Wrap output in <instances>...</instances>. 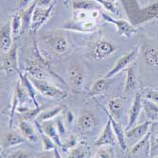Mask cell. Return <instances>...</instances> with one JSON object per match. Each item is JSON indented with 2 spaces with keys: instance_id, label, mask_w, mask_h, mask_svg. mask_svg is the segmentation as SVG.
Masks as SVG:
<instances>
[{
  "instance_id": "6",
  "label": "cell",
  "mask_w": 158,
  "mask_h": 158,
  "mask_svg": "<svg viewBox=\"0 0 158 158\" xmlns=\"http://www.w3.org/2000/svg\"><path fill=\"white\" fill-rule=\"evenodd\" d=\"M102 16L105 21L113 24L114 26H116L118 33L121 36L130 37L136 32V28L131 23H129L126 20L114 19V18L111 17L110 15H108V14L105 12H102Z\"/></svg>"
},
{
  "instance_id": "12",
  "label": "cell",
  "mask_w": 158,
  "mask_h": 158,
  "mask_svg": "<svg viewBox=\"0 0 158 158\" xmlns=\"http://www.w3.org/2000/svg\"><path fill=\"white\" fill-rule=\"evenodd\" d=\"M12 41L13 36L10 23H7L1 27V30H0V48H1L2 54H6L11 49Z\"/></svg>"
},
{
  "instance_id": "42",
  "label": "cell",
  "mask_w": 158,
  "mask_h": 158,
  "mask_svg": "<svg viewBox=\"0 0 158 158\" xmlns=\"http://www.w3.org/2000/svg\"><path fill=\"white\" fill-rule=\"evenodd\" d=\"M36 1H37V5L42 8H48L52 4L51 3L52 0H36Z\"/></svg>"
},
{
  "instance_id": "1",
  "label": "cell",
  "mask_w": 158,
  "mask_h": 158,
  "mask_svg": "<svg viewBox=\"0 0 158 158\" xmlns=\"http://www.w3.org/2000/svg\"><path fill=\"white\" fill-rule=\"evenodd\" d=\"M30 79L33 83L35 89L46 98L53 99H64L67 96V93L64 90H62L59 87L50 84L46 80H40L33 77H31Z\"/></svg>"
},
{
  "instance_id": "4",
  "label": "cell",
  "mask_w": 158,
  "mask_h": 158,
  "mask_svg": "<svg viewBox=\"0 0 158 158\" xmlns=\"http://www.w3.org/2000/svg\"><path fill=\"white\" fill-rule=\"evenodd\" d=\"M68 81L73 89H81L85 81V71L80 63L74 62L68 68Z\"/></svg>"
},
{
  "instance_id": "19",
  "label": "cell",
  "mask_w": 158,
  "mask_h": 158,
  "mask_svg": "<svg viewBox=\"0 0 158 158\" xmlns=\"http://www.w3.org/2000/svg\"><path fill=\"white\" fill-rule=\"evenodd\" d=\"M21 81L17 84L15 91L13 93L12 96V99H11V108H10V129L12 128V123H13V117H14V114L17 111L18 107L20 106V102H21V99L24 96V91L22 89V86H21Z\"/></svg>"
},
{
  "instance_id": "41",
  "label": "cell",
  "mask_w": 158,
  "mask_h": 158,
  "mask_svg": "<svg viewBox=\"0 0 158 158\" xmlns=\"http://www.w3.org/2000/svg\"><path fill=\"white\" fill-rule=\"evenodd\" d=\"M75 119V116L72 111H67L65 114H64V120L65 122L69 125V124H72L73 121Z\"/></svg>"
},
{
  "instance_id": "30",
  "label": "cell",
  "mask_w": 158,
  "mask_h": 158,
  "mask_svg": "<svg viewBox=\"0 0 158 158\" xmlns=\"http://www.w3.org/2000/svg\"><path fill=\"white\" fill-rule=\"evenodd\" d=\"M97 4L91 1H74L72 3V8L74 10H87L91 11L93 10H98Z\"/></svg>"
},
{
  "instance_id": "3",
  "label": "cell",
  "mask_w": 158,
  "mask_h": 158,
  "mask_svg": "<svg viewBox=\"0 0 158 158\" xmlns=\"http://www.w3.org/2000/svg\"><path fill=\"white\" fill-rule=\"evenodd\" d=\"M98 123V117L96 114L91 110H84L78 119V129L79 131L83 134L87 135L94 132Z\"/></svg>"
},
{
  "instance_id": "5",
  "label": "cell",
  "mask_w": 158,
  "mask_h": 158,
  "mask_svg": "<svg viewBox=\"0 0 158 158\" xmlns=\"http://www.w3.org/2000/svg\"><path fill=\"white\" fill-rule=\"evenodd\" d=\"M54 6H55L54 3H52L48 8H42L36 5L32 13V18H31V31H37L41 26H43L48 21V19L49 18L50 14L52 12Z\"/></svg>"
},
{
  "instance_id": "2",
  "label": "cell",
  "mask_w": 158,
  "mask_h": 158,
  "mask_svg": "<svg viewBox=\"0 0 158 158\" xmlns=\"http://www.w3.org/2000/svg\"><path fill=\"white\" fill-rule=\"evenodd\" d=\"M116 50H117L116 46L110 41L99 40L93 47L90 52V58L96 62L102 61L108 58L114 52H116Z\"/></svg>"
},
{
  "instance_id": "11",
  "label": "cell",
  "mask_w": 158,
  "mask_h": 158,
  "mask_svg": "<svg viewBox=\"0 0 158 158\" xmlns=\"http://www.w3.org/2000/svg\"><path fill=\"white\" fill-rule=\"evenodd\" d=\"M18 127H19V131L21 135L26 138V140L32 143V144H36L39 141L40 135H39L38 130H36L35 127L28 120L21 119L19 121Z\"/></svg>"
},
{
  "instance_id": "38",
  "label": "cell",
  "mask_w": 158,
  "mask_h": 158,
  "mask_svg": "<svg viewBox=\"0 0 158 158\" xmlns=\"http://www.w3.org/2000/svg\"><path fill=\"white\" fill-rule=\"evenodd\" d=\"M145 96H146V98L152 100L154 103L158 104V92L157 91H153V90H151V89H148L145 91Z\"/></svg>"
},
{
  "instance_id": "36",
  "label": "cell",
  "mask_w": 158,
  "mask_h": 158,
  "mask_svg": "<svg viewBox=\"0 0 158 158\" xmlns=\"http://www.w3.org/2000/svg\"><path fill=\"white\" fill-rule=\"evenodd\" d=\"M96 2L99 3L102 7H104L108 11L112 12V13H117L118 12V9L112 1H109V0H95Z\"/></svg>"
},
{
  "instance_id": "33",
  "label": "cell",
  "mask_w": 158,
  "mask_h": 158,
  "mask_svg": "<svg viewBox=\"0 0 158 158\" xmlns=\"http://www.w3.org/2000/svg\"><path fill=\"white\" fill-rule=\"evenodd\" d=\"M78 146V138L75 135H70L63 143L62 148L64 151L67 150H71V149H74Z\"/></svg>"
},
{
  "instance_id": "31",
  "label": "cell",
  "mask_w": 158,
  "mask_h": 158,
  "mask_svg": "<svg viewBox=\"0 0 158 158\" xmlns=\"http://www.w3.org/2000/svg\"><path fill=\"white\" fill-rule=\"evenodd\" d=\"M122 98L120 97H116V98H111L109 102H108V107L110 110V113L114 116L116 114L122 109Z\"/></svg>"
},
{
  "instance_id": "10",
  "label": "cell",
  "mask_w": 158,
  "mask_h": 158,
  "mask_svg": "<svg viewBox=\"0 0 158 158\" xmlns=\"http://www.w3.org/2000/svg\"><path fill=\"white\" fill-rule=\"evenodd\" d=\"M142 95L140 93H136L134 98V102L132 104V107L129 110V120H128V124L126 127V131L129 130V129L133 128L135 123L138 120V118L140 116V112L143 109V104H142Z\"/></svg>"
},
{
  "instance_id": "22",
  "label": "cell",
  "mask_w": 158,
  "mask_h": 158,
  "mask_svg": "<svg viewBox=\"0 0 158 158\" xmlns=\"http://www.w3.org/2000/svg\"><path fill=\"white\" fill-rule=\"evenodd\" d=\"M40 123H41L40 121H38L37 119H34V124L36 125V128L39 132L40 136H41L43 150L45 152H49V151L55 150L57 148V144L44 132V130H43V128H42V124H40Z\"/></svg>"
},
{
  "instance_id": "24",
  "label": "cell",
  "mask_w": 158,
  "mask_h": 158,
  "mask_svg": "<svg viewBox=\"0 0 158 158\" xmlns=\"http://www.w3.org/2000/svg\"><path fill=\"white\" fill-rule=\"evenodd\" d=\"M111 81L108 78H102V79H98L95 81V83L92 85V87L89 91L90 96H96V95H100L103 94L108 88L110 87Z\"/></svg>"
},
{
  "instance_id": "9",
  "label": "cell",
  "mask_w": 158,
  "mask_h": 158,
  "mask_svg": "<svg viewBox=\"0 0 158 158\" xmlns=\"http://www.w3.org/2000/svg\"><path fill=\"white\" fill-rule=\"evenodd\" d=\"M1 70H3L4 72H13V71L19 72L16 47L11 48V49L8 53L3 54Z\"/></svg>"
},
{
  "instance_id": "43",
  "label": "cell",
  "mask_w": 158,
  "mask_h": 158,
  "mask_svg": "<svg viewBox=\"0 0 158 158\" xmlns=\"http://www.w3.org/2000/svg\"><path fill=\"white\" fill-rule=\"evenodd\" d=\"M153 141H154V142H153V146H154V148L158 150V133H157V135H155Z\"/></svg>"
},
{
  "instance_id": "23",
  "label": "cell",
  "mask_w": 158,
  "mask_h": 158,
  "mask_svg": "<svg viewBox=\"0 0 158 158\" xmlns=\"http://www.w3.org/2000/svg\"><path fill=\"white\" fill-rule=\"evenodd\" d=\"M19 77H20V81H21V83L23 85V87L25 88V90L27 91V95L31 97L32 102L34 104V107H39V104L36 100V98H35V87L33 83L31 82V79L27 77V74H22L20 71H19Z\"/></svg>"
},
{
  "instance_id": "34",
  "label": "cell",
  "mask_w": 158,
  "mask_h": 158,
  "mask_svg": "<svg viewBox=\"0 0 158 158\" xmlns=\"http://www.w3.org/2000/svg\"><path fill=\"white\" fill-rule=\"evenodd\" d=\"M45 106H39L35 107L33 110H27V112L23 113V118L26 120H31V119H35L42 111H44Z\"/></svg>"
},
{
  "instance_id": "32",
  "label": "cell",
  "mask_w": 158,
  "mask_h": 158,
  "mask_svg": "<svg viewBox=\"0 0 158 158\" xmlns=\"http://www.w3.org/2000/svg\"><path fill=\"white\" fill-rule=\"evenodd\" d=\"M89 155V151L87 148L77 146L74 149L69 150V157H87Z\"/></svg>"
},
{
  "instance_id": "8",
  "label": "cell",
  "mask_w": 158,
  "mask_h": 158,
  "mask_svg": "<svg viewBox=\"0 0 158 158\" xmlns=\"http://www.w3.org/2000/svg\"><path fill=\"white\" fill-rule=\"evenodd\" d=\"M108 114V113H107ZM108 117L109 119L107 120L104 128L102 129V131L100 132L98 139L96 140L95 145L97 147H100V146H103V145H114L116 143V135H114V130H113V127H112V120H111V117L110 114H108Z\"/></svg>"
},
{
  "instance_id": "16",
  "label": "cell",
  "mask_w": 158,
  "mask_h": 158,
  "mask_svg": "<svg viewBox=\"0 0 158 158\" xmlns=\"http://www.w3.org/2000/svg\"><path fill=\"white\" fill-rule=\"evenodd\" d=\"M151 136H152L151 132H148V134L144 137L140 139L139 141H137L135 144H134L130 150V155H135L141 152L146 153L147 152L150 156L151 155Z\"/></svg>"
},
{
  "instance_id": "26",
  "label": "cell",
  "mask_w": 158,
  "mask_h": 158,
  "mask_svg": "<svg viewBox=\"0 0 158 158\" xmlns=\"http://www.w3.org/2000/svg\"><path fill=\"white\" fill-rule=\"evenodd\" d=\"M143 57H144L145 63L151 66H158V49L147 46L143 49Z\"/></svg>"
},
{
  "instance_id": "20",
  "label": "cell",
  "mask_w": 158,
  "mask_h": 158,
  "mask_svg": "<svg viewBox=\"0 0 158 158\" xmlns=\"http://www.w3.org/2000/svg\"><path fill=\"white\" fill-rule=\"evenodd\" d=\"M143 110L145 112L147 120L152 122H158V104L154 103L152 100L145 98L142 102Z\"/></svg>"
},
{
  "instance_id": "21",
  "label": "cell",
  "mask_w": 158,
  "mask_h": 158,
  "mask_svg": "<svg viewBox=\"0 0 158 158\" xmlns=\"http://www.w3.org/2000/svg\"><path fill=\"white\" fill-rule=\"evenodd\" d=\"M42 128L44 132L56 143L58 147H62L63 142L60 138V134L58 132V129L56 127V124H54L53 122L48 121H45L42 122Z\"/></svg>"
},
{
  "instance_id": "27",
  "label": "cell",
  "mask_w": 158,
  "mask_h": 158,
  "mask_svg": "<svg viewBox=\"0 0 158 158\" xmlns=\"http://www.w3.org/2000/svg\"><path fill=\"white\" fill-rule=\"evenodd\" d=\"M137 86V79L135 73L134 66H130L127 69V76L125 82V93H130L134 91Z\"/></svg>"
},
{
  "instance_id": "35",
  "label": "cell",
  "mask_w": 158,
  "mask_h": 158,
  "mask_svg": "<svg viewBox=\"0 0 158 158\" xmlns=\"http://www.w3.org/2000/svg\"><path fill=\"white\" fill-rule=\"evenodd\" d=\"M92 11V10H91ZM91 11L87 10H75L73 13V19L77 22L86 21L89 19H93L91 16Z\"/></svg>"
},
{
  "instance_id": "15",
  "label": "cell",
  "mask_w": 158,
  "mask_h": 158,
  "mask_svg": "<svg viewBox=\"0 0 158 158\" xmlns=\"http://www.w3.org/2000/svg\"><path fill=\"white\" fill-rule=\"evenodd\" d=\"M95 27H96V21L94 19H89L81 22L74 21V23L67 24L64 27V30L74 31L79 32H92L94 31Z\"/></svg>"
},
{
  "instance_id": "40",
  "label": "cell",
  "mask_w": 158,
  "mask_h": 158,
  "mask_svg": "<svg viewBox=\"0 0 158 158\" xmlns=\"http://www.w3.org/2000/svg\"><path fill=\"white\" fill-rule=\"evenodd\" d=\"M33 1V0H19L18 2V6H17V10H24L27 8H28L31 6V3Z\"/></svg>"
},
{
  "instance_id": "7",
  "label": "cell",
  "mask_w": 158,
  "mask_h": 158,
  "mask_svg": "<svg viewBox=\"0 0 158 158\" xmlns=\"http://www.w3.org/2000/svg\"><path fill=\"white\" fill-rule=\"evenodd\" d=\"M136 56H137V48H135V49L132 50L131 52L125 54L124 56H122L121 58L116 63V64L114 65V67L109 71V72L104 77L108 78V79H112L113 77H114L117 74H118L120 71L125 69L128 65L132 64L133 62L135 60Z\"/></svg>"
},
{
  "instance_id": "29",
  "label": "cell",
  "mask_w": 158,
  "mask_h": 158,
  "mask_svg": "<svg viewBox=\"0 0 158 158\" xmlns=\"http://www.w3.org/2000/svg\"><path fill=\"white\" fill-rule=\"evenodd\" d=\"M95 158H112L114 157V151L112 145H103L98 147V150L94 154Z\"/></svg>"
},
{
  "instance_id": "39",
  "label": "cell",
  "mask_w": 158,
  "mask_h": 158,
  "mask_svg": "<svg viewBox=\"0 0 158 158\" xmlns=\"http://www.w3.org/2000/svg\"><path fill=\"white\" fill-rule=\"evenodd\" d=\"M9 157H11V158H15V157H31V155L27 152H24V151H15L9 154Z\"/></svg>"
},
{
  "instance_id": "18",
  "label": "cell",
  "mask_w": 158,
  "mask_h": 158,
  "mask_svg": "<svg viewBox=\"0 0 158 158\" xmlns=\"http://www.w3.org/2000/svg\"><path fill=\"white\" fill-rule=\"evenodd\" d=\"M109 114L111 117L112 127H113L114 135H116V137H117V141L118 143V145L122 151H127L128 146H127V139H126V132L123 129V127L121 126V124L119 122H118L117 120H114V117L111 116V114Z\"/></svg>"
},
{
  "instance_id": "17",
  "label": "cell",
  "mask_w": 158,
  "mask_h": 158,
  "mask_svg": "<svg viewBox=\"0 0 158 158\" xmlns=\"http://www.w3.org/2000/svg\"><path fill=\"white\" fill-rule=\"evenodd\" d=\"M20 134L11 132V131L4 134L2 137V147L4 149H9V148H12V147L18 146L20 144H23L26 138Z\"/></svg>"
},
{
  "instance_id": "37",
  "label": "cell",
  "mask_w": 158,
  "mask_h": 158,
  "mask_svg": "<svg viewBox=\"0 0 158 158\" xmlns=\"http://www.w3.org/2000/svg\"><path fill=\"white\" fill-rule=\"evenodd\" d=\"M55 124H56V127L58 129V132L60 134V135H64L66 134V128L64 126V120L62 118H60L59 116L56 118V121H55Z\"/></svg>"
},
{
  "instance_id": "28",
  "label": "cell",
  "mask_w": 158,
  "mask_h": 158,
  "mask_svg": "<svg viewBox=\"0 0 158 158\" xmlns=\"http://www.w3.org/2000/svg\"><path fill=\"white\" fill-rule=\"evenodd\" d=\"M10 27H11L13 40H14L18 37L21 30L23 28V18H22L21 13H16L12 16L11 21H10Z\"/></svg>"
},
{
  "instance_id": "14",
  "label": "cell",
  "mask_w": 158,
  "mask_h": 158,
  "mask_svg": "<svg viewBox=\"0 0 158 158\" xmlns=\"http://www.w3.org/2000/svg\"><path fill=\"white\" fill-rule=\"evenodd\" d=\"M48 44L52 50L58 54H64L68 50V42L60 33H54L48 39Z\"/></svg>"
},
{
  "instance_id": "13",
  "label": "cell",
  "mask_w": 158,
  "mask_h": 158,
  "mask_svg": "<svg viewBox=\"0 0 158 158\" xmlns=\"http://www.w3.org/2000/svg\"><path fill=\"white\" fill-rule=\"evenodd\" d=\"M151 125H152V122L147 120L146 122L142 123L138 126L129 129V130L126 131V139L134 141L135 144L137 141L142 139L148 134Z\"/></svg>"
},
{
  "instance_id": "25",
  "label": "cell",
  "mask_w": 158,
  "mask_h": 158,
  "mask_svg": "<svg viewBox=\"0 0 158 158\" xmlns=\"http://www.w3.org/2000/svg\"><path fill=\"white\" fill-rule=\"evenodd\" d=\"M64 106H56V107L50 108L48 110L47 109V110L42 111L39 116L37 117V120L40 121L41 123L51 120V119L58 117L59 114L64 111Z\"/></svg>"
}]
</instances>
